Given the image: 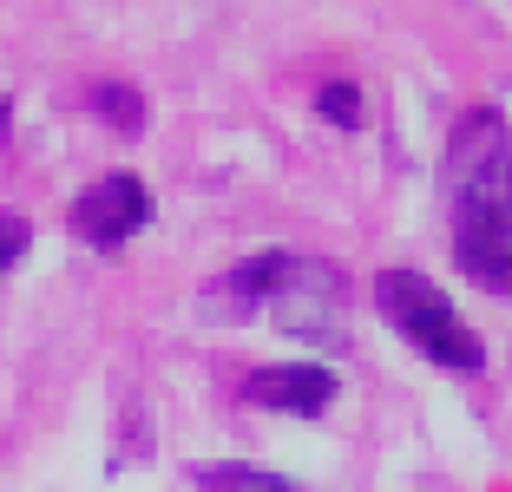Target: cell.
<instances>
[{
	"mask_svg": "<svg viewBox=\"0 0 512 492\" xmlns=\"http://www.w3.org/2000/svg\"><path fill=\"white\" fill-rule=\"evenodd\" d=\"M86 105H92V112H99L106 125H119L125 138H132V132H145V125H151V105H145V92L119 86V79H106V86H92V92H86Z\"/></svg>",
	"mask_w": 512,
	"mask_h": 492,
	"instance_id": "cell-7",
	"label": "cell"
},
{
	"mask_svg": "<svg viewBox=\"0 0 512 492\" xmlns=\"http://www.w3.org/2000/svg\"><path fill=\"white\" fill-rule=\"evenodd\" d=\"M375 309H381V322H388L394 335H407L434 368H453V374L486 368V342L460 322L453 296L434 276H421V269H381L375 276Z\"/></svg>",
	"mask_w": 512,
	"mask_h": 492,
	"instance_id": "cell-2",
	"label": "cell"
},
{
	"mask_svg": "<svg viewBox=\"0 0 512 492\" xmlns=\"http://www.w3.org/2000/svg\"><path fill=\"white\" fill-rule=\"evenodd\" d=\"M316 112H322L329 125H342V132H355V125L368 119L362 86H322V92H316Z\"/></svg>",
	"mask_w": 512,
	"mask_h": 492,
	"instance_id": "cell-8",
	"label": "cell"
},
{
	"mask_svg": "<svg viewBox=\"0 0 512 492\" xmlns=\"http://www.w3.org/2000/svg\"><path fill=\"white\" fill-rule=\"evenodd\" d=\"M440 184H447L460 269L493 296H512V119L499 105H473L453 125Z\"/></svg>",
	"mask_w": 512,
	"mask_h": 492,
	"instance_id": "cell-1",
	"label": "cell"
},
{
	"mask_svg": "<svg viewBox=\"0 0 512 492\" xmlns=\"http://www.w3.org/2000/svg\"><path fill=\"white\" fill-rule=\"evenodd\" d=\"M289 269H296V250H263V256H250V263H237L230 276H217V283L204 289V309H211V315H250V309H263V302L283 289Z\"/></svg>",
	"mask_w": 512,
	"mask_h": 492,
	"instance_id": "cell-5",
	"label": "cell"
},
{
	"mask_svg": "<svg viewBox=\"0 0 512 492\" xmlns=\"http://www.w3.org/2000/svg\"><path fill=\"white\" fill-rule=\"evenodd\" d=\"M191 486H204V492H309V486H296V479L270 473V466H250V460L191 466Z\"/></svg>",
	"mask_w": 512,
	"mask_h": 492,
	"instance_id": "cell-6",
	"label": "cell"
},
{
	"mask_svg": "<svg viewBox=\"0 0 512 492\" xmlns=\"http://www.w3.org/2000/svg\"><path fill=\"white\" fill-rule=\"evenodd\" d=\"M151 224V191L145 178L132 171H106V178H92L73 204V237L92 243V250H125L138 230Z\"/></svg>",
	"mask_w": 512,
	"mask_h": 492,
	"instance_id": "cell-3",
	"label": "cell"
},
{
	"mask_svg": "<svg viewBox=\"0 0 512 492\" xmlns=\"http://www.w3.org/2000/svg\"><path fill=\"white\" fill-rule=\"evenodd\" d=\"M7 119H14V105H7V99H0V132H7Z\"/></svg>",
	"mask_w": 512,
	"mask_h": 492,
	"instance_id": "cell-10",
	"label": "cell"
},
{
	"mask_svg": "<svg viewBox=\"0 0 512 492\" xmlns=\"http://www.w3.org/2000/svg\"><path fill=\"white\" fill-rule=\"evenodd\" d=\"M27 243H33V230H27V217H0V276L27 256Z\"/></svg>",
	"mask_w": 512,
	"mask_h": 492,
	"instance_id": "cell-9",
	"label": "cell"
},
{
	"mask_svg": "<svg viewBox=\"0 0 512 492\" xmlns=\"http://www.w3.org/2000/svg\"><path fill=\"white\" fill-rule=\"evenodd\" d=\"M243 394H250L256 407H270V414L316 420V414L335 407L342 381H335V368H322V361H276V368H256L250 381H243Z\"/></svg>",
	"mask_w": 512,
	"mask_h": 492,
	"instance_id": "cell-4",
	"label": "cell"
}]
</instances>
